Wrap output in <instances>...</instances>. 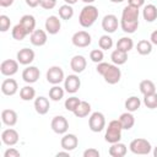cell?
<instances>
[{"label": "cell", "instance_id": "obj_27", "mask_svg": "<svg viewBox=\"0 0 157 157\" xmlns=\"http://www.w3.org/2000/svg\"><path fill=\"white\" fill-rule=\"evenodd\" d=\"M110 59H112L113 64H115V65H123L128 60V53L126 52H123L120 49H115V50L112 52Z\"/></svg>", "mask_w": 157, "mask_h": 157}, {"label": "cell", "instance_id": "obj_6", "mask_svg": "<svg viewBox=\"0 0 157 157\" xmlns=\"http://www.w3.org/2000/svg\"><path fill=\"white\" fill-rule=\"evenodd\" d=\"M104 77V81L109 85H115L120 81V77H121V71L120 69L118 67V65L115 64H109L107 70L104 71V74L102 75Z\"/></svg>", "mask_w": 157, "mask_h": 157}, {"label": "cell", "instance_id": "obj_8", "mask_svg": "<svg viewBox=\"0 0 157 157\" xmlns=\"http://www.w3.org/2000/svg\"><path fill=\"white\" fill-rule=\"evenodd\" d=\"M65 80L64 71L60 66H52L47 71V81L52 85H59Z\"/></svg>", "mask_w": 157, "mask_h": 157}, {"label": "cell", "instance_id": "obj_18", "mask_svg": "<svg viewBox=\"0 0 157 157\" xmlns=\"http://www.w3.org/2000/svg\"><path fill=\"white\" fill-rule=\"evenodd\" d=\"M86 65H87V61L82 55H75L70 60V67L76 74H81L86 69Z\"/></svg>", "mask_w": 157, "mask_h": 157}, {"label": "cell", "instance_id": "obj_33", "mask_svg": "<svg viewBox=\"0 0 157 157\" xmlns=\"http://www.w3.org/2000/svg\"><path fill=\"white\" fill-rule=\"evenodd\" d=\"M20 97L22 101H32L36 97V90L32 86H25L20 90Z\"/></svg>", "mask_w": 157, "mask_h": 157}, {"label": "cell", "instance_id": "obj_52", "mask_svg": "<svg viewBox=\"0 0 157 157\" xmlns=\"http://www.w3.org/2000/svg\"><path fill=\"white\" fill-rule=\"evenodd\" d=\"M82 1H83V2H86L87 5H90V4H92L94 0H82Z\"/></svg>", "mask_w": 157, "mask_h": 157}, {"label": "cell", "instance_id": "obj_37", "mask_svg": "<svg viewBox=\"0 0 157 157\" xmlns=\"http://www.w3.org/2000/svg\"><path fill=\"white\" fill-rule=\"evenodd\" d=\"M144 104L150 108V109H155L157 108V93H151L147 96H144Z\"/></svg>", "mask_w": 157, "mask_h": 157}, {"label": "cell", "instance_id": "obj_12", "mask_svg": "<svg viewBox=\"0 0 157 157\" xmlns=\"http://www.w3.org/2000/svg\"><path fill=\"white\" fill-rule=\"evenodd\" d=\"M81 86V81L77 75H69L64 80V88L67 93H76Z\"/></svg>", "mask_w": 157, "mask_h": 157}, {"label": "cell", "instance_id": "obj_44", "mask_svg": "<svg viewBox=\"0 0 157 157\" xmlns=\"http://www.w3.org/2000/svg\"><path fill=\"white\" fill-rule=\"evenodd\" d=\"M83 157H99V151L97 148H87L83 151Z\"/></svg>", "mask_w": 157, "mask_h": 157}, {"label": "cell", "instance_id": "obj_15", "mask_svg": "<svg viewBox=\"0 0 157 157\" xmlns=\"http://www.w3.org/2000/svg\"><path fill=\"white\" fill-rule=\"evenodd\" d=\"M16 59L21 65H29L34 60V52L29 48H22L17 52Z\"/></svg>", "mask_w": 157, "mask_h": 157}, {"label": "cell", "instance_id": "obj_49", "mask_svg": "<svg viewBox=\"0 0 157 157\" xmlns=\"http://www.w3.org/2000/svg\"><path fill=\"white\" fill-rule=\"evenodd\" d=\"M13 4V0H0V6L2 7H9Z\"/></svg>", "mask_w": 157, "mask_h": 157}, {"label": "cell", "instance_id": "obj_3", "mask_svg": "<svg viewBox=\"0 0 157 157\" xmlns=\"http://www.w3.org/2000/svg\"><path fill=\"white\" fill-rule=\"evenodd\" d=\"M121 124L119 121V119L112 120L108 124V128L105 130V135H104V140L109 144H114V142H119L121 139Z\"/></svg>", "mask_w": 157, "mask_h": 157}, {"label": "cell", "instance_id": "obj_53", "mask_svg": "<svg viewBox=\"0 0 157 157\" xmlns=\"http://www.w3.org/2000/svg\"><path fill=\"white\" fill-rule=\"evenodd\" d=\"M112 2H114V4H119V2H123L124 0H110Z\"/></svg>", "mask_w": 157, "mask_h": 157}, {"label": "cell", "instance_id": "obj_54", "mask_svg": "<svg viewBox=\"0 0 157 157\" xmlns=\"http://www.w3.org/2000/svg\"><path fill=\"white\" fill-rule=\"evenodd\" d=\"M153 156H155V157H157V146L153 148Z\"/></svg>", "mask_w": 157, "mask_h": 157}, {"label": "cell", "instance_id": "obj_23", "mask_svg": "<svg viewBox=\"0 0 157 157\" xmlns=\"http://www.w3.org/2000/svg\"><path fill=\"white\" fill-rule=\"evenodd\" d=\"M26 31L27 33H32L36 28V18L32 16V15H23L21 18H20V22H18Z\"/></svg>", "mask_w": 157, "mask_h": 157}, {"label": "cell", "instance_id": "obj_41", "mask_svg": "<svg viewBox=\"0 0 157 157\" xmlns=\"http://www.w3.org/2000/svg\"><path fill=\"white\" fill-rule=\"evenodd\" d=\"M10 25H11L10 18L6 15H1L0 16V31L1 32H6L10 28Z\"/></svg>", "mask_w": 157, "mask_h": 157}, {"label": "cell", "instance_id": "obj_30", "mask_svg": "<svg viewBox=\"0 0 157 157\" xmlns=\"http://www.w3.org/2000/svg\"><path fill=\"white\" fill-rule=\"evenodd\" d=\"M136 50L140 55H148L152 52V43L147 39H142L137 43L136 45Z\"/></svg>", "mask_w": 157, "mask_h": 157}, {"label": "cell", "instance_id": "obj_36", "mask_svg": "<svg viewBox=\"0 0 157 157\" xmlns=\"http://www.w3.org/2000/svg\"><path fill=\"white\" fill-rule=\"evenodd\" d=\"M27 34H28L27 31H26L20 23H17V25L12 28V38L16 39V40H23Z\"/></svg>", "mask_w": 157, "mask_h": 157}, {"label": "cell", "instance_id": "obj_16", "mask_svg": "<svg viewBox=\"0 0 157 157\" xmlns=\"http://www.w3.org/2000/svg\"><path fill=\"white\" fill-rule=\"evenodd\" d=\"M40 76V71L37 66H27L22 71V78L27 83H34Z\"/></svg>", "mask_w": 157, "mask_h": 157}, {"label": "cell", "instance_id": "obj_2", "mask_svg": "<svg viewBox=\"0 0 157 157\" xmlns=\"http://www.w3.org/2000/svg\"><path fill=\"white\" fill-rule=\"evenodd\" d=\"M98 9L93 5H86L85 7H82L81 12H80V16H78V22L82 27L85 28H88L91 27L96 20L98 18Z\"/></svg>", "mask_w": 157, "mask_h": 157}, {"label": "cell", "instance_id": "obj_4", "mask_svg": "<svg viewBox=\"0 0 157 157\" xmlns=\"http://www.w3.org/2000/svg\"><path fill=\"white\" fill-rule=\"evenodd\" d=\"M129 148L135 155H148L152 150V146L146 139H134L130 142Z\"/></svg>", "mask_w": 157, "mask_h": 157}, {"label": "cell", "instance_id": "obj_35", "mask_svg": "<svg viewBox=\"0 0 157 157\" xmlns=\"http://www.w3.org/2000/svg\"><path fill=\"white\" fill-rule=\"evenodd\" d=\"M72 16H74V9L71 7V5L65 4L59 7V17L61 20H70Z\"/></svg>", "mask_w": 157, "mask_h": 157}, {"label": "cell", "instance_id": "obj_22", "mask_svg": "<svg viewBox=\"0 0 157 157\" xmlns=\"http://www.w3.org/2000/svg\"><path fill=\"white\" fill-rule=\"evenodd\" d=\"M1 120L7 126H13L17 123V113L13 109H4L1 112Z\"/></svg>", "mask_w": 157, "mask_h": 157}, {"label": "cell", "instance_id": "obj_40", "mask_svg": "<svg viewBox=\"0 0 157 157\" xmlns=\"http://www.w3.org/2000/svg\"><path fill=\"white\" fill-rule=\"evenodd\" d=\"M103 58H104V54L101 49H93L91 53H90V59L93 61V63H102L103 61Z\"/></svg>", "mask_w": 157, "mask_h": 157}, {"label": "cell", "instance_id": "obj_50", "mask_svg": "<svg viewBox=\"0 0 157 157\" xmlns=\"http://www.w3.org/2000/svg\"><path fill=\"white\" fill-rule=\"evenodd\" d=\"M69 155H70V153H69V151H66V150H65V151H61V152H58V153H56V156H58V157H59V156H69Z\"/></svg>", "mask_w": 157, "mask_h": 157}, {"label": "cell", "instance_id": "obj_21", "mask_svg": "<svg viewBox=\"0 0 157 157\" xmlns=\"http://www.w3.org/2000/svg\"><path fill=\"white\" fill-rule=\"evenodd\" d=\"M31 43L36 47H42L47 43V33L43 29H34L31 33Z\"/></svg>", "mask_w": 157, "mask_h": 157}, {"label": "cell", "instance_id": "obj_47", "mask_svg": "<svg viewBox=\"0 0 157 157\" xmlns=\"http://www.w3.org/2000/svg\"><path fill=\"white\" fill-rule=\"evenodd\" d=\"M26 4L29 7H37L38 5H40V0H26Z\"/></svg>", "mask_w": 157, "mask_h": 157}, {"label": "cell", "instance_id": "obj_11", "mask_svg": "<svg viewBox=\"0 0 157 157\" xmlns=\"http://www.w3.org/2000/svg\"><path fill=\"white\" fill-rule=\"evenodd\" d=\"M0 71L4 76H12L18 71V61L12 60V59H7L4 60L0 65Z\"/></svg>", "mask_w": 157, "mask_h": 157}, {"label": "cell", "instance_id": "obj_48", "mask_svg": "<svg viewBox=\"0 0 157 157\" xmlns=\"http://www.w3.org/2000/svg\"><path fill=\"white\" fill-rule=\"evenodd\" d=\"M150 42L152 43V44H155V45H157V29L156 31H153L152 33H151V36H150Z\"/></svg>", "mask_w": 157, "mask_h": 157}, {"label": "cell", "instance_id": "obj_46", "mask_svg": "<svg viewBox=\"0 0 157 157\" xmlns=\"http://www.w3.org/2000/svg\"><path fill=\"white\" fill-rule=\"evenodd\" d=\"M144 4H145V0H128V5L137 7V9H140Z\"/></svg>", "mask_w": 157, "mask_h": 157}, {"label": "cell", "instance_id": "obj_51", "mask_svg": "<svg viewBox=\"0 0 157 157\" xmlns=\"http://www.w3.org/2000/svg\"><path fill=\"white\" fill-rule=\"evenodd\" d=\"M66 4H69V5H74V4H76L77 2V0H64Z\"/></svg>", "mask_w": 157, "mask_h": 157}, {"label": "cell", "instance_id": "obj_7", "mask_svg": "<svg viewBox=\"0 0 157 157\" xmlns=\"http://www.w3.org/2000/svg\"><path fill=\"white\" fill-rule=\"evenodd\" d=\"M71 42L75 47L77 48H86L91 44L92 42V38H91V34L86 31H78L76 33H74L72 38H71Z\"/></svg>", "mask_w": 157, "mask_h": 157}, {"label": "cell", "instance_id": "obj_28", "mask_svg": "<svg viewBox=\"0 0 157 157\" xmlns=\"http://www.w3.org/2000/svg\"><path fill=\"white\" fill-rule=\"evenodd\" d=\"M90 113H91V104L86 101H81L80 104L77 105V108L74 110V114L77 118H85Z\"/></svg>", "mask_w": 157, "mask_h": 157}, {"label": "cell", "instance_id": "obj_24", "mask_svg": "<svg viewBox=\"0 0 157 157\" xmlns=\"http://www.w3.org/2000/svg\"><path fill=\"white\" fill-rule=\"evenodd\" d=\"M119 121L121 124L123 130H130L135 124V118L131 112H125L119 117Z\"/></svg>", "mask_w": 157, "mask_h": 157}, {"label": "cell", "instance_id": "obj_26", "mask_svg": "<svg viewBox=\"0 0 157 157\" xmlns=\"http://www.w3.org/2000/svg\"><path fill=\"white\" fill-rule=\"evenodd\" d=\"M142 16L146 22H153L157 18V7L152 4H148L142 10Z\"/></svg>", "mask_w": 157, "mask_h": 157}, {"label": "cell", "instance_id": "obj_34", "mask_svg": "<svg viewBox=\"0 0 157 157\" xmlns=\"http://www.w3.org/2000/svg\"><path fill=\"white\" fill-rule=\"evenodd\" d=\"M64 93H65L64 88H61V87L58 86V85H54V86L49 90V98H50L52 101H54V102H58V101H60V99L64 97Z\"/></svg>", "mask_w": 157, "mask_h": 157}, {"label": "cell", "instance_id": "obj_45", "mask_svg": "<svg viewBox=\"0 0 157 157\" xmlns=\"http://www.w3.org/2000/svg\"><path fill=\"white\" fill-rule=\"evenodd\" d=\"M108 63H98V65H97V67H96V70H97V72L99 74V75H103L104 74V71L107 70V67H108Z\"/></svg>", "mask_w": 157, "mask_h": 157}, {"label": "cell", "instance_id": "obj_10", "mask_svg": "<svg viewBox=\"0 0 157 157\" xmlns=\"http://www.w3.org/2000/svg\"><path fill=\"white\" fill-rule=\"evenodd\" d=\"M118 17L113 13L105 15L102 20V28L107 32V33H114L118 28Z\"/></svg>", "mask_w": 157, "mask_h": 157}, {"label": "cell", "instance_id": "obj_1", "mask_svg": "<svg viewBox=\"0 0 157 157\" xmlns=\"http://www.w3.org/2000/svg\"><path fill=\"white\" fill-rule=\"evenodd\" d=\"M139 15L140 11L134 6H125L121 12L120 27L125 33H134L139 27Z\"/></svg>", "mask_w": 157, "mask_h": 157}, {"label": "cell", "instance_id": "obj_32", "mask_svg": "<svg viewBox=\"0 0 157 157\" xmlns=\"http://www.w3.org/2000/svg\"><path fill=\"white\" fill-rule=\"evenodd\" d=\"M141 105V101L140 98H137L136 96H131L125 101V108L128 112H136Z\"/></svg>", "mask_w": 157, "mask_h": 157}, {"label": "cell", "instance_id": "obj_29", "mask_svg": "<svg viewBox=\"0 0 157 157\" xmlns=\"http://www.w3.org/2000/svg\"><path fill=\"white\" fill-rule=\"evenodd\" d=\"M139 88H140V92L144 96H147V94H151V93L156 92V86L151 80H142L140 82Z\"/></svg>", "mask_w": 157, "mask_h": 157}, {"label": "cell", "instance_id": "obj_13", "mask_svg": "<svg viewBox=\"0 0 157 157\" xmlns=\"http://www.w3.org/2000/svg\"><path fill=\"white\" fill-rule=\"evenodd\" d=\"M18 132L12 129V128H9V129H5L2 132H1V141L7 145V146H13L18 142Z\"/></svg>", "mask_w": 157, "mask_h": 157}, {"label": "cell", "instance_id": "obj_42", "mask_svg": "<svg viewBox=\"0 0 157 157\" xmlns=\"http://www.w3.org/2000/svg\"><path fill=\"white\" fill-rule=\"evenodd\" d=\"M56 5V0H40V6L45 10H52Z\"/></svg>", "mask_w": 157, "mask_h": 157}, {"label": "cell", "instance_id": "obj_25", "mask_svg": "<svg viewBox=\"0 0 157 157\" xmlns=\"http://www.w3.org/2000/svg\"><path fill=\"white\" fill-rule=\"evenodd\" d=\"M126 151H128L126 146L120 141L112 144V146L109 147V155L112 157H124L126 155Z\"/></svg>", "mask_w": 157, "mask_h": 157}, {"label": "cell", "instance_id": "obj_14", "mask_svg": "<svg viewBox=\"0 0 157 157\" xmlns=\"http://www.w3.org/2000/svg\"><path fill=\"white\" fill-rule=\"evenodd\" d=\"M60 145H61V148L63 150H66V151H72L77 147L78 145V139L75 134H64V136L61 137V141H60Z\"/></svg>", "mask_w": 157, "mask_h": 157}, {"label": "cell", "instance_id": "obj_39", "mask_svg": "<svg viewBox=\"0 0 157 157\" xmlns=\"http://www.w3.org/2000/svg\"><path fill=\"white\" fill-rule=\"evenodd\" d=\"M98 45H99L101 49H104V50L110 49L113 47V39H112V37H109L108 34L102 36L99 38V40H98Z\"/></svg>", "mask_w": 157, "mask_h": 157}, {"label": "cell", "instance_id": "obj_43", "mask_svg": "<svg viewBox=\"0 0 157 157\" xmlns=\"http://www.w3.org/2000/svg\"><path fill=\"white\" fill-rule=\"evenodd\" d=\"M20 156H21L20 151L13 147H10L4 152V157H20Z\"/></svg>", "mask_w": 157, "mask_h": 157}, {"label": "cell", "instance_id": "obj_17", "mask_svg": "<svg viewBox=\"0 0 157 157\" xmlns=\"http://www.w3.org/2000/svg\"><path fill=\"white\" fill-rule=\"evenodd\" d=\"M60 28H61V23H60L59 17H56L54 15L47 17V20H45V29H47V32L49 34H56V33H59Z\"/></svg>", "mask_w": 157, "mask_h": 157}, {"label": "cell", "instance_id": "obj_20", "mask_svg": "<svg viewBox=\"0 0 157 157\" xmlns=\"http://www.w3.org/2000/svg\"><path fill=\"white\" fill-rule=\"evenodd\" d=\"M17 88H18L17 82L13 78H6L1 83V92L5 96H13L17 92Z\"/></svg>", "mask_w": 157, "mask_h": 157}, {"label": "cell", "instance_id": "obj_5", "mask_svg": "<svg viewBox=\"0 0 157 157\" xmlns=\"http://www.w3.org/2000/svg\"><path fill=\"white\" fill-rule=\"evenodd\" d=\"M88 126H90V130L93 132L102 131L105 128V118H104L103 113H101V112L92 113L88 119Z\"/></svg>", "mask_w": 157, "mask_h": 157}, {"label": "cell", "instance_id": "obj_9", "mask_svg": "<svg viewBox=\"0 0 157 157\" xmlns=\"http://www.w3.org/2000/svg\"><path fill=\"white\" fill-rule=\"evenodd\" d=\"M50 126H52V130H53L55 134L64 135V134H66V131H67V129H69V123H67V120H66L65 117H63V115H56V117L53 118Z\"/></svg>", "mask_w": 157, "mask_h": 157}, {"label": "cell", "instance_id": "obj_19", "mask_svg": "<svg viewBox=\"0 0 157 157\" xmlns=\"http://www.w3.org/2000/svg\"><path fill=\"white\" fill-rule=\"evenodd\" d=\"M49 108H50V104H49L48 98H45L43 96H39L34 99V109L39 115L47 114L49 112Z\"/></svg>", "mask_w": 157, "mask_h": 157}, {"label": "cell", "instance_id": "obj_31", "mask_svg": "<svg viewBox=\"0 0 157 157\" xmlns=\"http://www.w3.org/2000/svg\"><path fill=\"white\" fill-rule=\"evenodd\" d=\"M134 47V42L131 38L129 37H121L118 42H117V49H120L123 52H130Z\"/></svg>", "mask_w": 157, "mask_h": 157}, {"label": "cell", "instance_id": "obj_38", "mask_svg": "<svg viewBox=\"0 0 157 157\" xmlns=\"http://www.w3.org/2000/svg\"><path fill=\"white\" fill-rule=\"evenodd\" d=\"M80 99L77 98V97H75V96H72V97H69L66 101H65V103H64V105H65V109L66 110H69V112H72L74 113V110L77 108V105L80 104Z\"/></svg>", "mask_w": 157, "mask_h": 157}]
</instances>
